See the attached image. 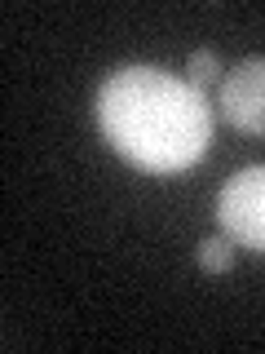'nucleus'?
Returning <instances> with one entry per match:
<instances>
[{
    "instance_id": "obj_5",
    "label": "nucleus",
    "mask_w": 265,
    "mask_h": 354,
    "mask_svg": "<svg viewBox=\"0 0 265 354\" xmlns=\"http://www.w3.org/2000/svg\"><path fill=\"white\" fill-rule=\"evenodd\" d=\"M186 66H190V84H195V88L213 84L217 75H221V58H217L213 49H199V53H190V62H186Z\"/></svg>"
},
{
    "instance_id": "obj_1",
    "label": "nucleus",
    "mask_w": 265,
    "mask_h": 354,
    "mask_svg": "<svg viewBox=\"0 0 265 354\" xmlns=\"http://www.w3.org/2000/svg\"><path fill=\"white\" fill-rule=\"evenodd\" d=\"M97 120L110 147L150 173L186 169L213 142L204 88L155 66H124L110 75L97 93Z\"/></svg>"
},
{
    "instance_id": "obj_4",
    "label": "nucleus",
    "mask_w": 265,
    "mask_h": 354,
    "mask_svg": "<svg viewBox=\"0 0 265 354\" xmlns=\"http://www.w3.org/2000/svg\"><path fill=\"white\" fill-rule=\"evenodd\" d=\"M230 261H235V248H230V235H213L199 243V266L204 270H230Z\"/></svg>"
},
{
    "instance_id": "obj_2",
    "label": "nucleus",
    "mask_w": 265,
    "mask_h": 354,
    "mask_svg": "<svg viewBox=\"0 0 265 354\" xmlns=\"http://www.w3.org/2000/svg\"><path fill=\"white\" fill-rule=\"evenodd\" d=\"M217 221L235 243L265 252V164L230 177L217 195Z\"/></svg>"
},
{
    "instance_id": "obj_3",
    "label": "nucleus",
    "mask_w": 265,
    "mask_h": 354,
    "mask_svg": "<svg viewBox=\"0 0 265 354\" xmlns=\"http://www.w3.org/2000/svg\"><path fill=\"white\" fill-rule=\"evenodd\" d=\"M221 115L243 133H265V58H243L221 80Z\"/></svg>"
}]
</instances>
